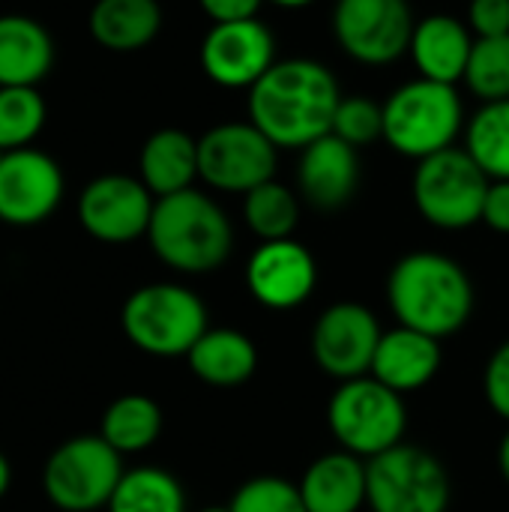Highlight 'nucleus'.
Wrapping results in <instances>:
<instances>
[{"instance_id": "nucleus-1", "label": "nucleus", "mask_w": 509, "mask_h": 512, "mask_svg": "<svg viewBox=\"0 0 509 512\" xmlns=\"http://www.w3.org/2000/svg\"><path fill=\"white\" fill-rule=\"evenodd\" d=\"M342 102L336 75L309 57L276 60L249 90V120L276 144L303 150L333 132Z\"/></svg>"}, {"instance_id": "nucleus-2", "label": "nucleus", "mask_w": 509, "mask_h": 512, "mask_svg": "<svg viewBox=\"0 0 509 512\" xmlns=\"http://www.w3.org/2000/svg\"><path fill=\"white\" fill-rule=\"evenodd\" d=\"M387 303L399 327L447 339L474 312V285L465 267L441 252H408L387 276Z\"/></svg>"}, {"instance_id": "nucleus-3", "label": "nucleus", "mask_w": 509, "mask_h": 512, "mask_svg": "<svg viewBox=\"0 0 509 512\" xmlns=\"http://www.w3.org/2000/svg\"><path fill=\"white\" fill-rule=\"evenodd\" d=\"M147 240L165 267L201 276L228 261L234 249V228L225 210L192 186L177 195L156 198Z\"/></svg>"}, {"instance_id": "nucleus-4", "label": "nucleus", "mask_w": 509, "mask_h": 512, "mask_svg": "<svg viewBox=\"0 0 509 512\" xmlns=\"http://www.w3.org/2000/svg\"><path fill=\"white\" fill-rule=\"evenodd\" d=\"M462 129L465 108L456 84L414 78L396 87L384 102V141L408 159L420 162L456 147Z\"/></svg>"}, {"instance_id": "nucleus-5", "label": "nucleus", "mask_w": 509, "mask_h": 512, "mask_svg": "<svg viewBox=\"0 0 509 512\" xmlns=\"http://www.w3.org/2000/svg\"><path fill=\"white\" fill-rule=\"evenodd\" d=\"M120 327L150 357H186L210 330L204 300L177 282H153L132 291L120 309Z\"/></svg>"}, {"instance_id": "nucleus-6", "label": "nucleus", "mask_w": 509, "mask_h": 512, "mask_svg": "<svg viewBox=\"0 0 509 512\" xmlns=\"http://www.w3.org/2000/svg\"><path fill=\"white\" fill-rule=\"evenodd\" d=\"M327 426L345 453L369 462L405 444V399L372 375L342 381L327 402Z\"/></svg>"}, {"instance_id": "nucleus-7", "label": "nucleus", "mask_w": 509, "mask_h": 512, "mask_svg": "<svg viewBox=\"0 0 509 512\" xmlns=\"http://www.w3.org/2000/svg\"><path fill=\"white\" fill-rule=\"evenodd\" d=\"M492 180L465 147H447L417 162L414 204L420 216L441 231H465L483 222V204Z\"/></svg>"}, {"instance_id": "nucleus-8", "label": "nucleus", "mask_w": 509, "mask_h": 512, "mask_svg": "<svg viewBox=\"0 0 509 512\" xmlns=\"http://www.w3.org/2000/svg\"><path fill=\"white\" fill-rule=\"evenodd\" d=\"M123 474V456L102 435H75L48 456L42 489L60 512H96L108 507Z\"/></svg>"}, {"instance_id": "nucleus-9", "label": "nucleus", "mask_w": 509, "mask_h": 512, "mask_svg": "<svg viewBox=\"0 0 509 512\" xmlns=\"http://www.w3.org/2000/svg\"><path fill=\"white\" fill-rule=\"evenodd\" d=\"M366 507L372 512H447L450 474L429 450L399 444L366 462Z\"/></svg>"}, {"instance_id": "nucleus-10", "label": "nucleus", "mask_w": 509, "mask_h": 512, "mask_svg": "<svg viewBox=\"0 0 509 512\" xmlns=\"http://www.w3.org/2000/svg\"><path fill=\"white\" fill-rule=\"evenodd\" d=\"M276 144L249 123H219L198 138V177L219 192L246 195L276 174Z\"/></svg>"}, {"instance_id": "nucleus-11", "label": "nucleus", "mask_w": 509, "mask_h": 512, "mask_svg": "<svg viewBox=\"0 0 509 512\" xmlns=\"http://www.w3.org/2000/svg\"><path fill=\"white\" fill-rule=\"evenodd\" d=\"M414 24L408 0H339L333 9L339 45L366 66L399 60L411 48Z\"/></svg>"}, {"instance_id": "nucleus-12", "label": "nucleus", "mask_w": 509, "mask_h": 512, "mask_svg": "<svg viewBox=\"0 0 509 512\" xmlns=\"http://www.w3.org/2000/svg\"><path fill=\"white\" fill-rule=\"evenodd\" d=\"M153 207L156 195L141 183V177L102 174L81 189L75 213L81 228L93 240L123 246L138 237H147Z\"/></svg>"}, {"instance_id": "nucleus-13", "label": "nucleus", "mask_w": 509, "mask_h": 512, "mask_svg": "<svg viewBox=\"0 0 509 512\" xmlns=\"http://www.w3.org/2000/svg\"><path fill=\"white\" fill-rule=\"evenodd\" d=\"M384 330L372 309L363 303H333L327 306L312 327V357L318 369L330 378L354 381L372 372Z\"/></svg>"}, {"instance_id": "nucleus-14", "label": "nucleus", "mask_w": 509, "mask_h": 512, "mask_svg": "<svg viewBox=\"0 0 509 512\" xmlns=\"http://www.w3.org/2000/svg\"><path fill=\"white\" fill-rule=\"evenodd\" d=\"M66 180L54 156L36 147L0 153V222L30 228L45 222L63 201Z\"/></svg>"}, {"instance_id": "nucleus-15", "label": "nucleus", "mask_w": 509, "mask_h": 512, "mask_svg": "<svg viewBox=\"0 0 509 512\" xmlns=\"http://www.w3.org/2000/svg\"><path fill=\"white\" fill-rule=\"evenodd\" d=\"M276 63V39L258 18L213 24L201 42L204 75L228 90L255 87Z\"/></svg>"}, {"instance_id": "nucleus-16", "label": "nucleus", "mask_w": 509, "mask_h": 512, "mask_svg": "<svg viewBox=\"0 0 509 512\" xmlns=\"http://www.w3.org/2000/svg\"><path fill=\"white\" fill-rule=\"evenodd\" d=\"M318 285V264L315 255L297 243L288 240H270L261 243L249 264H246V288L264 309L288 312L303 306Z\"/></svg>"}, {"instance_id": "nucleus-17", "label": "nucleus", "mask_w": 509, "mask_h": 512, "mask_svg": "<svg viewBox=\"0 0 509 512\" xmlns=\"http://www.w3.org/2000/svg\"><path fill=\"white\" fill-rule=\"evenodd\" d=\"M297 183L303 198L318 210H339L351 201L360 183V156L357 147L339 135H324L303 147Z\"/></svg>"}, {"instance_id": "nucleus-18", "label": "nucleus", "mask_w": 509, "mask_h": 512, "mask_svg": "<svg viewBox=\"0 0 509 512\" xmlns=\"http://www.w3.org/2000/svg\"><path fill=\"white\" fill-rule=\"evenodd\" d=\"M441 369V342L408 330L393 327L381 336L375 360H372V378H378L384 387L396 390L399 396L423 390Z\"/></svg>"}, {"instance_id": "nucleus-19", "label": "nucleus", "mask_w": 509, "mask_h": 512, "mask_svg": "<svg viewBox=\"0 0 509 512\" xmlns=\"http://www.w3.org/2000/svg\"><path fill=\"white\" fill-rule=\"evenodd\" d=\"M471 30L447 12L426 15L414 24L411 36V57L420 69V78H432L441 84H456L465 78L468 60H471Z\"/></svg>"}, {"instance_id": "nucleus-20", "label": "nucleus", "mask_w": 509, "mask_h": 512, "mask_svg": "<svg viewBox=\"0 0 509 512\" xmlns=\"http://www.w3.org/2000/svg\"><path fill=\"white\" fill-rule=\"evenodd\" d=\"M297 486L309 512H360L366 507V462L345 450L324 453Z\"/></svg>"}, {"instance_id": "nucleus-21", "label": "nucleus", "mask_w": 509, "mask_h": 512, "mask_svg": "<svg viewBox=\"0 0 509 512\" xmlns=\"http://www.w3.org/2000/svg\"><path fill=\"white\" fill-rule=\"evenodd\" d=\"M51 66V33L30 15H0V87H36Z\"/></svg>"}, {"instance_id": "nucleus-22", "label": "nucleus", "mask_w": 509, "mask_h": 512, "mask_svg": "<svg viewBox=\"0 0 509 512\" xmlns=\"http://www.w3.org/2000/svg\"><path fill=\"white\" fill-rule=\"evenodd\" d=\"M138 177L156 195H177L198 180V141L183 129L153 132L138 156Z\"/></svg>"}, {"instance_id": "nucleus-23", "label": "nucleus", "mask_w": 509, "mask_h": 512, "mask_svg": "<svg viewBox=\"0 0 509 512\" xmlns=\"http://www.w3.org/2000/svg\"><path fill=\"white\" fill-rule=\"evenodd\" d=\"M186 363L198 381L219 387V390H231V387L246 384L255 375L258 348L246 333L219 327V330H207L192 345V351L186 354Z\"/></svg>"}, {"instance_id": "nucleus-24", "label": "nucleus", "mask_w": 509, "mask_h": 512, "mask_svg": "<svg viewBox=\"0 0 509 512\" xmlns=\"http://www.w3.org/2000/svg\"><path fill=\"white\" fill-rule=\"evenodd\" d=\"M90 36L117 54L147 48L162 27L159 0H96L90 9Z\"/></svg>"}, {"instance_id": "nucleus-25", "label": "nucleus", "mask_w": 509, "mask_h": 512, "mask_svg": "<svg viewBox=\"0 0 509 512\" xmlns=\"http://www.w3.org/2000/svg\"><path fill=\"white\" fill-rule=\"evenodd\" d=\"M99 435L120 456L144 453L162 435V408L144 393H126L105 408Z\"/></svg>"}, {"instance_id": "nucleus-26", "label": "nucleus", "mask_w": 509, "mask_h": 512, "mask_svg": "<svg viewBox=\"0 0 509 512\" xmlns=\"http://www.w3.org/2000/svg\"><path fill=\"white\" fill-rule=\"evenodd\" d=\"M108 512H186V495L177 477L162 468H132L114 489Z\"/></svg>"}, {"instance_id": "nucleus-27", "label": "nucleus", "mask_w": 509, "mask_h": 512, "mask_svg": "<svg viewBox=\"0 0 509 512\" xmlns=\"http://www.w3.org/2000/svg\"><path fill=\"white\" fill-rule=\"evenodd\" d=\"M465 150L489 180H509V99L477 108L465 126Z\"/></svg>"}, {"instance_id": "nucleus-28", "label": "nucleus", "mask_w": 509, "mask_h": 512, "mask_svg": "<svg viewBox=\"0 0 509 512\" xmlns=\"http://www.w3.org/2000/svg\"><path fill=\"white\" fill-rule=\"evenodd\" d=\"M243 219L261 243L288 240L300 222V201L285 183L267 180L243 195Z\"/></svg>"}, {"instance_id": "nucleus-29", "label": "nucleus", "mask_w": 509, "mask_h": 512, "mask_svg": "<svg viewBox=\"0 0 509 512\" xmlns=\"http://www.w3.org/2000/svg\"><path fill=\"white\" fill-rule=\"evenodd\" d=\"M48 117L36 87H0V153L30 147Z\"/></svg>"}, {"instance_id": "nucleus-30", "label": "nucleus", "mask_w": 509, "mask_h": 512, "mask_svg": "<svg viewBox=\"0 0 509 512\" xmlns=\"http://www.w3.org/2000/svg\"><path fill=\"white\" fill-rule=\"evenodd\" d=\"M462 81L483 102L509 99V33L474 39L471 60Z\"/></svg>"}, {"instance_id": "nucleus-31", "label": "nucleus", "mask_w": 509, "mask_h": 512, "mask_svg": "<svg viewBox=\"0 0 509 512\" xmlns=\"http://www.w3.org/2000/svg\"><path fill=\"white\" fill-rule=\"evenodd\" d=\"M231 512H309L303 504L300 486L282 480V477H255L246 480L231 504Z\"/></svg>"}, {"instance_id": "nucleus-32", "label": "nucleus", "mask_w": 509, "mask_h": 512, "mask_svg": "<svg viewBox=\"0 0 509 512\" xmlns=\"http://www.w3.org/2000/svg\"><path fill=\"white\" fill-rule=\"evenodd\" d=\"M333 135L348 141L351 147H369L384 138V105L366 99V96H342L336 117H333Z\"/></svg>"}, {"instance_id": "nucleus-33", "label": "nucleus", "mask_w": 509, "mask_h": 512, "mask_svg": "<svg viewBox=\"0 0 509 512\" xmlns=\"http://www.w3.org/2000/svg\"><path fill=\"white\" fill-rule=\"evenodd\" d=\"M483 390H486L489 408L509 423V339L501 342L495 348V354L489 357L486 375H483Z\"/></svg>"}, {"instance_id": "nucleus-34", "label": "nucleus", "mask_w": 509, "mask_h": 512, "mask_svg": "<svg viewBox=\"0 0 509 512\" xmlns=\"http://www.w3.org/2000/svg\"><path fill=\"white\" fill-rule=\"evenodd\" d=\"M468 24L477 39L486 36H507L509 33V0H471Z\"/></svg>"}, {"instance_id": "nucleus-35", "label": "nucleus", "mask_w": 509, "mask_h": 512, "mask_svg": "<svg viewBox=\"0 0 509 512\" xmlns=\"http://www.w3.org/2000/svg\"><path fill=\"white\" fill-rule=\"evenodd\" d=\"M483 222L509 237V180H492L483 204Z\"/></svg>"}, {"instance_id": "nucleus-36", "label": "nucleus", "mask_w": 509, "mask_h": 512, "mask_svg": "<svg viewBox=\"0 0 509 512\" xmlns=\"http://www.w3.org/2000/svg\"><path fill=\"white\" fill-rule=\"evenodd\" d=\"M201 9L213 18V24L222 21H246V18H258V6L264 0H198Z\"/></svg>"}, {"instance_id": "nucleus-37", "label": "nucleus", "mask_w": 509, "mask_h": 512, "mask_svg": "<svg viewBox=\"0 0 509 512\" xmlns=\"http://www.w3.org/2000/svg\"><path fill=\"white\" fill-rule=\"evenodd\" d=\"M9 486H12V465H9V459L0 453V498L9 492Z\"/></svg>"}, {"instance_id": "nucleus-38", "label": "nucleus", "mask_w": 509, "mask_h": 512, "mask_svg": "<svg viewBox=\"0 0 509 512\" xmlns=\"http://www.w3.org/2000/svg\"><path fill=\"white\" fill-rule=\"evenodd\" d=\"M498 468H501L504 480L509 483V432L501 438V447H498Z\"/></svg>"}, {"instance_id": "nucleus-39", "label": "nucleus", "mask_w": 509, "mask_h": 512, "mask_svg": "<svg viewBox=\"0 0 509 512\" xmlns=\"http://www.w3.org/2000/svg\"><path fill=\"white\" fill-rule=\"evenodd\" d=\"M267 3L282 6V9H303V6H309V3H315V0H267Z\"/></svg>"}, {"instance_id": "nucleus-40", "label": "nucleus", "mask_w": 509, "mask_h": 512, "mask_svg": "<svg viewBox=\"0 0 509 512\" xmlns=\"http://www.w3.org/2000/svg\"><path fill=\"white\" fill-rule=\"evenodd\" d=\"M198 512H231L228 507H204V510H198Z\"/></svg>"}]
</instances>
